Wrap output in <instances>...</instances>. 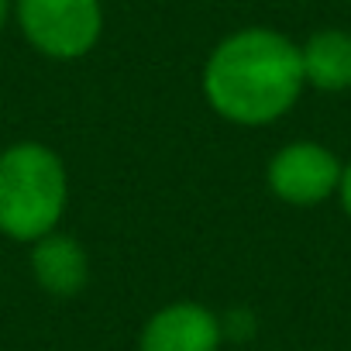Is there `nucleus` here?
Here are the masks:
<instances>
[{"label":"nucleus","mask_w":351,"mask_h":351,"mask_svg":"<svg viewBox=\"0 0 351 351\" xmlns=\"http://www.w3.org/2000/svg\"><path fill=\"white\" fill-rule=\"evenodd\" d=\"M300 49L269 28H245L221 42L204 69L210 107L238 124H269L282 117L303 90Z\"/></svg>","instance_id":"obj_1"},{"label":"nucleus","mask_w":351,"mask_h":351,"mask_svg":"<svg viewBox=\"0 0 351 351\" xmlns=\"http://www.w3.org/2000/svg\"><path fill=\"white\" fill-rule=\"evenodd\" d=\"M66 207V172L56 152L25 141L0 155V231L18 241L45 238Z\"/></svg>","instance_id":"obj_2"},{"label":"nucleus","mask_w":351,"mask_h":351,"mask_svg":"<svg viewBox=\"0 0 351 351\" xmlns=\"http://www.w3.org/2000/svg\"><path fill=\"white\" fill-rule=\"evenodd\" d=\"M28 42L52 59H76L100 38V0H18Z\"/></svg>","instance_id":"obj_3"},{"label":"nucleus","mask_w":351,"mask_h":351,"mask_svg":"<svg viewBox=\"0 0 351 351\" xmlns=\"http://www.w3.org/2000/svg\"><path fill=\"white\" fill-rule=\"evenodd\" d=\"M344 165L337 155L317 141H296L272 155L269 162V190L296 207H313L337 193Z\"/></svg>","instance_id":"obj_4"},{"label":"nucleus","mask_w":351,"mask_h":351,"mask_svg":"<svg viewBox=\"0 0 351 351\" xmlns=\"http://www.w3.org/2000/svg\"><path fill=\"white\" fill-rule=\"evenodd\" d=\"M221 320L200 303H172L158 310L141 330V351H217Z\"/></svg>","instance_id":"obj_5"},{"label":"nucleus","mask_w":351,"mask_h":351,"mask_svg":"<svg viewBox=\"0 0 351 351\" xmlns=\"http://www.w3.org/2000/svg\"><path fill=\"white\" fill-rule=\"evenodd\" d=\"M303 80L317 90L341 93L351 90V35L341 28H324L300 49Z\"/></svg>","instance_id":"obj_6"},{"label":"nucleus","mask_w":351,"mask_h":351,"mask_svg":"<svg viewBox=\"0 0 351 351\" xmlns=\"http://www.w3.org/2000/svg\"><path fill=\"white\" fill-rule=\"evenodd\" d=\"M32 269H35V279L52 296H73L86 282V255L66 234L49 231L45 238H38L32 252Z\"/></svg>","instance_id":"obj_7"},{"label":"nucleus","mask_w":351,"mask_h":351,"mask_svg":"<svg viewBox=\"0 0 351 351\" xmlns=\"http://www.w3.org/2000/svg\"><path fill=\"white\" fill-rule=\"evenodd\" d=\"M337 193H341V204H344V210H348V217H351V162H348L344 172H341V186H337Z\"/></svg>","instance_id":"obj_8"},{"label":"nucleus","mask_w":351,"mask_h":351,"mask_svg":"<svg viewBox=\"0 0 351 351\" xmlns=\"http://www.w3.org/2000/svg\"><path fill=\"white\" fill-rule=\"evenodd\" d=\"M4 18H8V0H0V25H4Z\"/></svg>","instance_id":"obj_9"}]
</instances>
